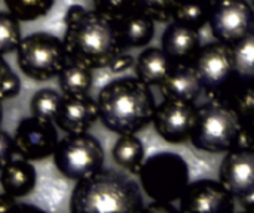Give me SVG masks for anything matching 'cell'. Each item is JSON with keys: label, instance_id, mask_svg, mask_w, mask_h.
I'll list each match as a JSON object with an SVG mask.
<instances>
[{"label": "cell", "instance_id": "cell-1", "mask_svg": "<svg viewBox=\"0 0 254 213\" xmlns=\"http://www.w3.org/2000/svg\"><path fill=\"white\" fill-rule=\"evenodd\" d=\"M64 24L63 43L70 61L100 70L109 67L125 50L118 21L97 9L88 10L80 4H71L65 12Z\"/></svg>", "mask_w": 254, "mask_h": 213}, {"label": "cell", "instance_id": "cell-2", "mask_svg": "<svg viewBox=\"0 0 254 213\" xmlns=\"http://www.w3.org/2000/svg\"><path fill=\"white\" fill-rule=\"evenodd\" d=\"M98 120L118 135H134L153 120L156 108L150 86L137 77H119L101 87Z\"/></svg>", "mask_w": 254, "mask_h": 213}, {"label": "cell", "instance_id": "cell-3", "mask_svg": "<svg viewBox=\"0 0 254 213\" xmlns=\"http://www.w3.org/2000/svg\"><path fill=\"white\" fill-rule=\"evenodd\" d=\"M144 208L138 184L113 169H101L76 181L70 196V211L73 213H132L141 212Z\"/></svg>", "mask_w": 254, "mask_h": 213}, {"label": "cell", "instance_id": "cell-4", "mask_svg": "<svg viewBox=\"0 0 254 213\" xmlns=\"http://www.w3.org/2000/svg\"><path fill=\"white\" fill-rule=\"evenodd\" d=\"M241 128L243 122L229 105L210 99L198 107L189 141L195 148L205 153H228L237 147Z\"/></svg>", "mask_w": 254, "mask_h": 213}, {"label": "cell", "instance_id": "cell-5", "mask_svg": "<svg viewBox=\"0 0 254 213\" xmlns=\"http://www.w3.org/2000/svg\"><path fill=\"white\" fill-rule=\"evenodd\" d=\"M138 178L143 191L153 202L173 203L180 200L189 185V165L177 153L161 151L144 159Z\"/></svg>", "mask_w": 254, "mask_h": 213}, {"label": "cell", "instance_id": "cell-6", "mask_svg": "<svg viewBox=\"0 0 254 213\" xmlns=\"http://www.w3.org/2000/svg\"><path fill=\"white\" fill-rule=\"evenodd\" d=\"M16 59L22 74L36 82L58 77L70 61L63 40L43 31L33 33L21 40Z\"/></svg>", "mask_w": 254, "mask_h": 213}, {"label": "cell", "instance_id": "cell-7", "mask_svg": "<svg viewBox=\"0 0 254 213\" xmlns=\"http://www.w3.org/2000/svg\"><path fill=\"white\" fill-rule=\"evenodd\" d=\"M52 157L57 170L64 178L80 181L103 169L104 148L88 132L67 133L58 141Z\"/></svg>", "mask_w": 254, "mask_h": 213}, {"label": "cell", "instance_id": "cell-8", "mask_svg": "<svg viewBox=\"0 0 254 213\" xmlns=\"http://www.w3.org/2000/svg\"><path fill=\"white\" fill-rule=\"evenodd\" d=\"M192 65L208 99L220 101L238 77L232 46L220 40L201 46L192 59Z\"/></svg>", "mask_w": 254, "mask_h": 213}, {"label": "cell", "instance_id": "cell-9", "mask_svg": "<svg viewBox=\"0 0 254 213\" xmlns=\"http://www.w3.org/2000/svg\"><path fill=\"white\" fill-rule=\"evenodd\" d=\"M208 25L217 40L232 46L254 28L253 6L246 0L214 1Z\"/></svg>", "mask_w": 254, "mask_h": 213}, {"label": "cell", "instance_id": "cell-10", "mask_svg": "<svg viewBox=\"0 0 254 213\" xmlns=\"http://www.w3.org/2000/svg\"><path fill=\"white\" fill-rule=\"evenodd\" d=\"M196 113L198 107H195V102L165 98L156 105L152 123L156 133L165 142L183 144L190 139Z\"/></svg>", "mask_w": 254, "mask_h": 213}, {"label": "cell", "instance_id": "cell-11", "mask_svg": "<svg viewBox=\"0 0 254 213\" xmlns=\"http://www.w3.org/2000/svg\"><path fill=\"white\" fill-rule=\"evenodd\" d=\"M13 142L16 154L28 162H39L54 154L58 144V133L52 122L31 116L18 123Z\"/></svg>", "mask_w": 254, "mask_h": 213}, {"label": "cell", "instance_id": "cell-12", "mask_svg": "<svg viewBox=\"0 0 254 213\" xmlns=\"http://www.w3.org/2000/svg\"><path fill=\"white\" fill-rule=\"evenodd\" d=\"M235 209V197L220 181L199 179L189 182L180 197L179 211L185 213H228Z\"/></svg>", "mask_w": 254, "mask_h": 213}, {"label": "cell", "instance_id": "cell-13", "mask_svg": "<svg viewBox=\"0 0 254 213\" xmlns=\"http://www.w3.org/2000/svg\"><path fill=\"white\" fill-rule=\"evenodd\" d=\"M219 181L235 197L254 190V151L232 148L226 153L220 169Z\"/></svg>", "mask_w": 254, "mask_h": 213}, {"label": "cell", "instance_id": "cell-14", "mask_svg": "<svg viewBox=\"0 0 254 213\" xmlns=\"http://www.w3.org/2000/svg\"><path fill=\"white\" fill-rule=\"evenodd\" d=\"M98 120V105L88 93L64 96L55 116V126L65 133H83Z\"/></svg>", "mask_w": 254, "mask_h": 213}, {"label": "cell", "instance_id": "cell-15", "mask_svg": "<svg viewBox=\"0 0 254 213\" xmlns=\"http://www.w3.org/2000/svg\"><path fill=\"white\" fill-rule=\"evenodd\" d=\"M159 87L164 98L180 99L186 102H195L201 92H204L202 83L192 62H174L170 74Z\"/></svg>", "mask_w": 254, "mask_h": 213}, {"label": "cell", "instance_id": "cell-16", "mask_svg": "<svg viewBox=\"0 0 254 213\" xmlns=\"http://www.w3.org/2000/svg\"><path fill=\"white\" fill-rule=\"evenodd\" d=\"M161 47L174 62H192L201 47L199 30L173 21L162 34Z\"/></svg>", "mask_w": 254, "mask_h": 213}, {"label": "cell", "instance_id": "cell-17", "mask_svg": "<svg viewBox=\"0 0 254 213\" xmlns=\"http://www.w3.org/2000/svg\"><path fill=\"white\" fill-rule=\"evenodd\" d=\"M36 182H37L36 169L25 159L10 160L0 170L1 190L15 199H22L28 196L34 190Z\"/></svg>", "mask_w": 254, "mask_h": 213}, {"label": "cell", "instance_id": "cell-18", "mask_svg": "<svg viewBox=\"0 0 254 213\" xmlns=\"http://www.w3.org/2000/svg\"><path fill=\"white\" fill-rule=\"evenodd\" d=\"M174 61L164 52L162 47H147L143 50L135 64V77L147 86H161L170 74Z\"/></svg>", "mask_w": 254, "mask_h": 213}, {"label": "cell", "instance_id": "cell-19", "mask_svg": "<svg viewBox=\"0 0 254 213\" xmlns=\"http://www.w3.org/2000/svg\"><path fill=\"white\" fill-rule=\"evenodd\" d=\"M121 40L124 47H144L147 46L155 36V21L143 13L141 10H135L118 21Z\"/></svg>", "mask_w": 254, "mask_h": 213}, {"label": "cell", "instance_id": "cell-20", "mask_svg": "<svg viewBox=\"0 0 254 213\" xmlns=\"http://www.w3.org/2000/svg\"><path fill=\"white\" fill-rule=\"evenodd\" d=\"M220 101L229 105L243 123H254V77H237Z\"/></svg>", "mask_w": 254, "mask_h": 213}, {"label": "cell", "instance_id": "cell-21", "mask_svg": "<svg viewBox=\"0 0 254 213\" xmlns=\"http://www.w3.org/2000/svg\"><path fill=\"white\" fill-rule=\"evenodd\" d=\"M113 162L128 170L132 175H138V170L144 162V145L134 135H119L112 148Z\"/></svg>", "mask_w": 254, "mask_h": 213}, {"label": "cell", "instance_id": "cell-22", "mask_svg": "<svg viewBox=\"0 0 254 213\" xmlns=\"http://www.w3.org/2000/svg\"><path fill=\"white\" fill-rule=\"evenodd\" d=\"M92 70L74 61H68L58 74V85L64 96L86 95L92 87Z\"/></svg>", "mask_w": 254, "mask_h": 213}, {"label": "cell", "instance_id": "cell-23", "mask_svg": "<svg viewBox=\"0 0 254 213\" xmlns=\"http://www.w3.org/2000/svg\"><path fill=\"white\" fill-rule=\"evenodd\" d=\"M213 4L214 1L211 0H179L174 7L173 21L201 30L208 25Z\"/></svg>", "mask_w": 254, "mask_h": 213}, {"label": "cell", "instance_id": "cell-24", "mask_svg": "<svg viewBox=\"0 0 254 213\" xmlns=\"http://www.w3.org/2000/svg\"><path fill=\"white\" fill-rule=\"evenodd\" d=\"M63 95H60L55 89L45 87L34 92V95L30 99V113L33 117L54 122L55 116L58 113V108L61 105Z\"/></svg>", "mask_w": 254, "mask_h": 213}, {"label": "cell", "instance_id": "cell-25", "mask_svg": "<svg viewBox=\"0 0 254 213\" xmlns=\"http://www.w3.org/2000/svg\"><path fill=\"white\" fill-rule=\"evenodd\" d=\"M55 0H4L7 10L19 21H36L49 13Z\"/></svg>", "mask_w": 254, "mask_h": 213}, {"label": "cell", "instance_id": "cell-26", "mask_svg": "<svg viewBox=\"0 0 254 213\" xmlns=\"http://www.w3.org/2000/svg\"><path fill=\"white\" fill-rule=\"evenodd\" d=\"M238 77H254V28L232 44Z\"/></svg>", "mask_w": 254, "mask_h": 213}, {"label": "cell", "instance_id": "cell-27", "mask_svg": "<svg viewBox=\"0 0 254 213\" xmlns=\"http://www.w3.org/2000/svg\"><path fill=\"white\" fill-rule=\"evenodd\" d=\"M19 19H16L9 10H0V55H7L18 49L22 36Z\"/></svg>", "mask_w": 254, "mask_h": 213}, {"label": "cell", "instance_id": "cell-28", "mask_svg": "<svg viewBox=\"0 0 254 213\" xmlns=\"http://www.w3.org/2000/svg\"><path fill=\"white\" fill-rule=\"evenodd\" d=\"M177 1L179 0H137V9L149 15L155 22L167 24L173 21Z\"/></svg>", "mask_w": 254, "mask_h": 213}, {"label": "cell", "instance_id": "cell-29", "mask_svg": "<svg viewBox=\"0 0 254 213\" xmlns=\"http://www.w3.org/2000/svg\"><path fill=\"white\" fill-rule=\"evenodd\" d=\"M94 9L115 21H121L129 13L138 10L137 0H94Z\"/></svg>", "mask_w": 254, "mask_h": 213}, {"label": "cell", "instance_id": "cell-30", "mask_svg": "<svg viewBox=\"0 0 254 213\" xmlns=\"http://www.w3.org/2000/svg\"><path fill=\"white\" fill-rule=\"evenodd\" d=\"M21 90V80L18 74L0 55V102L15 98Z\"/></svg>", "mask_w": 254, "mask_h": 213}, {"label": "cell", "instance_id": "cell-31", "mask_svg": "<svg viewBox=\"0 0 254 213\" xmlns=\"http://www.w3.org/2000/svg\"><path fill=\"white\" fill-rule=\"evenodd\" d=\"M16 154L13 136H10L6 130L0 129V170L13 160V156Z\"/></svg>", "mask_w": 254, "mask_h": 213}, {"label": "cell", "instance_id": "cell-32", "mask_svg": "<svg viewBox=\"0 0 254 213\" xmlns=\"http://www.w3.org/2000/svg\"><path fill=\"white\" fill-rule=\"evenodd\" d=\"M235 148H244V150L254 151V123H243Z\"/></svg>", "mask_w": 254, "mask_h": 213}, {"label": "cell", "instance_id": "cell-33", "mask_svg": "<svg viewBox=\"0 0 254 213\" xmlns=\"http://www.w3.org/2000/svg\"><path fill=\"white\" fill-rule=\"evenodd\" d=\"M134 64H135V59H134L131 55H125V53L122 52L121 55H118V56L112 61V64H110L107 68H110L112 73H122V71L131 68Z\"/></svg>", "mask_w": 254, "mask_h": 213}, {"label": "cell", "instance_id": "cell-34", "mask_svg": "<svg viewBox=\"0 0 254 213\" xmlns=\"http://www.w3.org/2000/svg\"><path fill=\"white\" fill-rule=\"evenodd\" d=\"M144 211L153 213H177L179 209L173 206V203H164V202H152L144 208Z\"/></svg>", "mask_w": 254, "mask_h": 213}, {"label": "cell", "instance_id": "cell-35", "mask_svg": "<svg viewBox=\"0 0 254 213\" xmlns=\"http://www.w3.org/2000/svg\"><path fill=\"white\" fill-rule=\"evenodd\" d=\"M235 200L240 202V205H241V208L244 211L254 212V190L250 191V193H247V194H244V196H241V197H238V199H235Z\"/></svg>", "mask_w": 254, "mask_h": 213}, {"label": "cell", "instance_id": "cell-36", "mask_svg": "<svg viewBox=\"0 0 254 213\" xmlns=\"http://www.w3.org/2000/svg\"><path fill=\"white\" fill-rule=\"evenodd\" d=\"M16 199L9 196V194H0V212H6V211H12L16 206Z\"/></svg>", "mask_w": 254, "mask_h": 213}, {"label": "cell", "instance_id": "cell-37", "mask_svg": "<svg viewBox=\"0 0 254 213\" xmlns=\"http://www.w3.org/2000/svg\"><path fill=\"white\" fill-rule=\"evenodd\" d=\"M3 122V107H1V102H0V125Z\"/></svg>", "mask_w": 254, "mask_h": 213}, {"label": "cell", "instance_id": "cell-38", "mask_svg": "<svg viewBox=\"0 0 254 213\" xmlns=\"http://www.w3.org/2000/svg\"><path fill=\"white\" fill-rule=\"evenodd\" d=\"M211 1H219V0H211Z\"/></svg>", "mask_w": 254, "mask_h": 213}]
</instances>
